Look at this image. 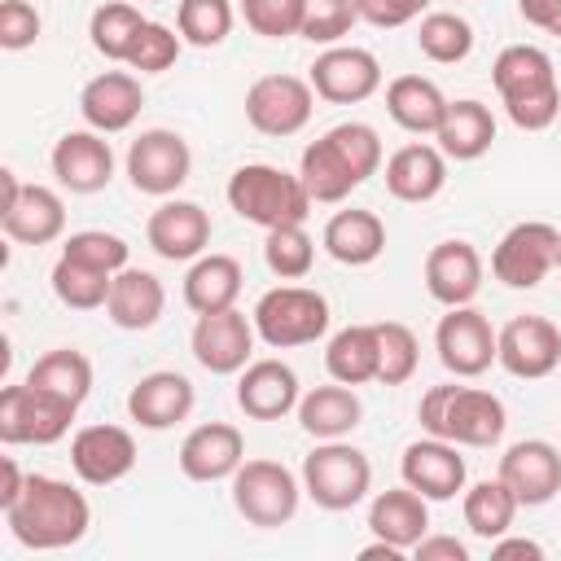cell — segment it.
I'll return each instance as SVG.
<instances>
[{
  "instance_id": "26",
  "label": "cell",
  "mask_w": 561,
  "mask_h": 561,
  "mask_svg": "<svg viewBox=\"0 0 561 561\" xmlns=\"http://www.w3.org/2000/svg\"><path fill=\"white\" fill-rule=\"evenodd\" d=\"M298 373L285 359H254L241 368L237 381V408L250 421H280L289 412H298Z\"/></svg>"
},
{
  "instance_id": "19",
  "label": "cell",
  "mask_w": 561,
  "mask_h": 561,
  "mask_svg": "<svg viewBox=\"0 0 561 561\" xmlns=\"http://www.w3.org/2000/svg\"><path fill=\"white\" fill-rule=\"evenodd\" d=\"M495 478L517 495L522 508H539L561 491V451L548 438H522L500 456Z\"/></svg>"
},
{
  "instance_id": "33",
  "label": "cell",
  "mask_w": 561,
  "mask_h": 561,
  "mask_svg": "<svg viewBox=\"0 0 561 561\" xmlns=\"http://www.w3.org/2000/svg\"><path fill=\"white\" fill-rule=\"evenodd\" d=\"M434 140H438V149H443L447 158L473 162V158H482V153L491 149V140H495V114H491L482 101H473V96L447 101V114H443Z\"/></svg>"
},
{
  "instance_id": "28",
  "label": "cell",
  "mask_w": 561,
  "mask_h": 561,
  "mask_svg": "<svg viewBox=\"0 0 561 561\" xmlns=\"http://www.w3.org/2000/svg\"><path fill=\"white\" fill-rule=\"evenodd\" d=\"M443 184H447V153L438 145L412 140L386 158V188L394 202H412V206L434 202Z\"/></svg>"
},
{
  "instance_id": "13",
  "label": "cell",
  "mask_w": 561,
  "mask_h": 561,
  "mask_svg": "<svg viewBox=\"0 0 561 561\" xmlns=\"http://www.w3.org/2000/svg\"><path fill=\"white\" fill-rule=\"evenodd\" d=\"M557 250H561V232L543 219H526L500 237L491 254V272L508 289H535L557 267Z\"/></svg>"
},
{
  "instance_id": "4",
  "label": "cell",
  "mask_w": 561,
  "mask_h": 561,
  "mask_svg": "<svg viewBox=\"0 0 561 561\" xmlns=\"http://www.w3.org/2000/svg\"><path fill=\"white\" fill-rule=\"evenodd\" d=\"M416 416H421L425 434L447 438L456 447H495L504 438V425H508L500 394L478 390V386H456V381L430 386L421 394Z\"/></svg>"
},
{
  "instance_id": "57",
  "label": "cell",
  "mask_w": 561,
  "mask_h": 561,
  "mask_svg": "<svg viewBox=\"0 0 561 561\" xmlns=\"http://www.w3.org/2000/svg\"><path fill=\"white\" fill-rule=\"evenodd\" d=\"M557 272H561V250H557Z\"/></svg>"
},
{
  "instance_id": "18",
  "label": "cell",
  "mask_w": 561,
  "mask_h": 561,
  "mask_svg": "<svg viewBox=\"0 0 561 561\" xmlns=\"http://www.w3.org/2000/svg\"><path fill=\"white\" fill-rule=\"evenodd\" d=\"M70 469L88 486H114L136 469V438L123 425H83L70 438Z\"/></svg>"
},
{
  "instance_id": "55",
  "label": "cell",
  "mask_w": 561,
  "mask_h": 561,
  "mask_svg": "<svg viewBox=\"0 0 561 561\" xmlns=\"http://www.w3.org/2000/svg\"><path fill=\"white\" fill-rule=\"evenodd\" d=\"M377 557H386V561H399V557H403V548H394V543H386V539H377V543L359 548V561H377Z\"/></svg>"
},
{
  "instance_id": "49",
  "label": "cell",
  "mask_w": 561,
  "mask_h": 561,
  "mask_svg": "<svg viewBox=\"0 0 561 561\" xmlns=\"http://www.w3.org/2000/svg\"><path fill=\"white\" fill-rule=\"evenodd\" d=\"M39 31H44V18L31 0H0V48L22 53L39 39Z\"/></svg>"
},
{
  "instance_id": "8",
  "label": "cell",
  "mask_w": 561,
  "mask_h": 561,
  "mask_svg": "<svg viewBox=\"0 0 561 561\" xmlns=\"http://www.w3.org/2000/svg\"><path fill=\"white\" fill-rule=\"evenodd\" d=\"M75 412H79V403L61 399L44 386H31V381L4 386L0 390V443H9V447H18V443L48 447V443L70 434Z\"/></svg>"
},
{
  "instance_id": "22",
  "label": "cell",
  "mask_w": 561,
  "mask_h": 561,
  "mask_svg": "<svg viewBox=\"0 0 561 561\" xmlns=\"http://www.w3.org/2000/svg\"><path fill=\"white\" fill-rule=\"evenodd\" d=\"M245 460V438L228 421H206L184 434L180 443V473L188 482H224L241 469Z\"/></svg>"
},
{
  "instance_id": "35",
  "label": "cell",
  "mask_w": 561,
  "mask_h": 561,
  "mask_svg": "<svg viewBox=\"0 0 561 561\" xmlns=\"http://www.w3.org/2000/svg\"><path fill=\"white\" fill-rule=\"evenodd\" d=\"M241 263L232 254H202L193 259L188 276H184V302L188 311L206 316V311H224V307H237L241 298Z\"/></svg>"
},
{
  "instance_id": "44",
  "label": "cell",
  "mask_w": 561,
  "mask_h": 561,
  "mask_svg": "<svg viewBox=\"0 0 561 561\" xmlns=\"http://www.w3.org/2000/svg\"><path fill=\"white\" fill-rule=\"evenodd\" d=\"M263 263L272 276L280 280H302L316 263V241L307 237L302 224H285V228H267V241H263Z\"/></svg>"
},
{
  "instance_id": "31",
  "label": "cell",
  "mask_w": 561,
  "mask_h": 561,
  "mask_svg": "<svg viewBox=\"0 0 561 561\" xmlns=\"http://www.w3.org/2000/svg\"><path fill=\"white\" fill-rule=\"evenodd\" d=\"M320 245L329 250V259H337L342 267H368L381 259L386 250V224L373 215V210H337L329 224H324V237Z\"/></svg>"
},
{
  "instance_id": "10",
  "label": "cell",
  "mask_w": 561,
  "mask_h": 561,
  "mask_svg": "<svg viewBox=\"0 0 561 561\" xmlns=\"http://www.w3.org/2000/svg\"><path fill=\"white\" fill-rule=\"evenodd\" d=\"M316 114V88L298 75H263L245 88V118L263 136H298Z\"/></svg>"
},
{
  "instance_id": "41",
  "label": "cell",
  "mask_w": 561,
  "mask_h": 561,
  "mask_svg": "<svg viewBox=\"0 0 561 561\" xmlns=\"http://www.w3.org/2000/svg\"><path fill=\"white\" fill-rule=\"evenodd\" d=\"M48 285H53V294H57L61 307H70V311H96V307H105L114 276L110 272H96V267H83V263H75V259L61 254L53 263V272H48Z\"/></svg>"
},
{
  "instance_id": "16",
  "label": "cell",
  "mask_w": 561,
  "mask_h": 561,
  "mask_svg": "<svg viewBox=\"0 0 561 561\" xmlns=\"http://www.w3.org/2000/svg\"><path fill=\"white\" fill-rule=\"evenodd\" d=\"M495 364L508 377H522V381L552 377L557 364H561V329L548 316H513L500 329Z\"/></svg>"
},
{
  "instance_id": "29",
  "label": "cell",
  "mask_w": 561,
  "mask_h": 561,
  "mask_svg": "<svg viewBox=\"0 0 561 561\" xmlns=\"http://www.w3.org/2000/svg\"><path fill=\"white\" fill-rule=\"evenodd\" d=\"M368 530L377 539L412 552L430 535V500L416 495L408 482L403 486H390V491L373 495V504H368Z\"/></svg>"
},
{
  "instance_id": "53",
  "label": "cell",
  "mask_w": 561,
  "mask_h": 561,
  "mask_svg": "<svg viewBox=\"0 0 561 561\" xmlns=\"http://www.w3.org/2000/svg\"><path fill=\"white\" fill-rule=\"evenodd\" d=\"M517 13H522L530 26H539V31L552 35V26L561 22V0H517Z\"/></svg>"
},
{
  "instance_id": "32",
  "label": "cell",
  "mask_w": 561,
  "mask_h": 561,
  "mask_svg": "<svg viewBox=\"0 0 561 561\" xmlns=\"http://www.w3.org/2000/svg\"><path fill=\"white\" fill-rule=\"evenodd\" d=\"M386 114L412 136H434L447 114V96L425 75H399L386 88Z\"/></svg>"
},
{
  "instance_id": "45",
  "label": "cell",
  "mask_w": 561,
  "mask_h": 561,
  "mask_svg": "<svg viewBox=\"0 0 561 561\" xmlns=\"http://www.w3.org/2000/svg\"><path fill=\"white\" fill-rule=\"evenodd\" d=\"M355 22H359L355 0H302L298 35H302L307 44L333 48V44H342V35H351Z\"/></svg>"
},
{
  "instance_id": "17",
  "label": "cell",
  "mask_w": 561,
  "mask_h": 561,
  "mask_svg": "<svg viewBox=\"0 0 561 561\" xmlns=\"http://www.w3.org/2000/svg\"><path fill=\"white\" fill-rule=\"evenodd\" d=\"M311 88L316 96L333 101V105H359L381 88V61L368 48L355 44H333L311 61Z\"/></svg>"
},
{
  "instance_id": "36",
  "label": "cell",
  "mask_w": 561,
  "mask_h": 561,
  "mask_svg": "<svg viewBox=\"0 0 561 561\" xmlns=\"http://www.w3.org/2000/svg\"><path fill=\"white\" fill-rule=\"evenodd\" d=\"M324 368L342 386L377 381V324H346L324 346Z\"/></svg>"
},
{
  "instance_id": "42",
  "label": "cell",
  "mask_w": 561,
  "mask_h": 561,
  "mask_svg": "<svg viewBox=\"0 0 561 561\" xmlns=\"http://www.w3.org/2000/svg\"><path fill=\"white\" fill-rule=\"evenodd\" d=\"M232 0H180L175 9V31L193 48H219L232 35Z\"/></svg>"
},
{
  "instance_id": "11",
  "label": "cell",
  "mask_w": 561,
  "mask_h": 561,
  "mask_svg": "<svg viewBox=\"0 0 561 561\" xmlns=\"http://www.w3.org/2000/svg\"><path fill=\"white\" fill-rule=\"evenodd\" d=\"M193 171L188 140L171 127H149L127 145V180L145 197H171Z\"/></svg>"
},
{
  "instance_id": "38",
  "label": "cell",
  "mask_w": 561,
  "mask_h": 561,
  "mask_svg": "<svg viewBox=\"0 0 561 561\" xmlns=\"http://www.w3.org/2000/svg\"><path fill=\"white\" fill-rule=\"evenodd\" d=\"M26 381L44 386V390H53V394H61L70 403H83L92 394V359L83 351H75V346H57V351H48V355H39L31 364Z\"/></svg>"
},
{
  "instance_id": "40",
  "label": "cell",
  "mask_w": 561,
  "mask_h": 561,
  "mask_svg": "<svg viewBox=\"0 0 561 561\" xmlns=\"http://www.w3.org/2000/svg\"><path fill=\"white\" fill-rule=\"evenodd\" d=\"M416 48L434 61V66H456L473 53V26L460 18V13H447V9H434L421 18L416 26Z\"/></svg>"
},
{
  "instance_id": "54",
  "label": "cell",
  "mask_w": 561,
  "mask_h": 561,
  "mask_svg": "<svg viewBox=\"0 0 561 561\" xmlns=\"http://www.w3.org/2000/svg\"><path fill=\"white\" fill-rule=\"evenodd\" d=\"M22 486H26V473L18 469L13 456H4V460H0V508H9V504L22 495Z\"/></svg>"
},
{
  "instance_id": "3",
  "label": "cell",
  "mask_w": 561,
  "mask_h": 561,
  "mask_svg": "<svg viewBox=\"0 0 561 561\" xmlns=\"http://www.w3.org/2000/svg\"><path fill=\"white\" fill-rule=\"evenodd\" d=\"M491 83L500 92L504 114L522 131H543L561 114V83L552 57L539 44H508L491 61Z\"/></svg>"
},
{
  "instance_id": "12",
  "label": "cell",
  "mask_w": 561,
  "mask_h": 561,
  "mask_svg": "<svg viewBox=\"0 0 561 561\" xmlns=\"http://www.w3.org/2000/svg\"><path fill=\"white\" fill-rule=\"evenodd\" d=\"M4 202H0V228L4 237L22 245H48L66 232V202L48 184H22L13 171H0Z\"/></svg>"
},
{
  "instance_id": "23",
  "label": "cell",
  "mask_w": 561,
  "mask_h": 561,
  "mask_svg": "<svg viewBox=\"0 0 561 561\" xmlns=\"http://www.w3.org/2000/svg\"><path fill=\"white\" fill-rule=\"evenodd\" d=\"M140 105H145V92H140V79L127 75V70H101L96 79L83 83L79 92V114L92 131L101 136H114V131H127L136 118H140Z\"/></svg>"
},
{
  "instance_id": "2",
  "label": "cell",
  "mask_w": 561,
  "mask_h": 561,
  "mask_svg": "<svg viewBox=\"0 0 561 561\" xmlns=\"http://www.w3.org/2000/svg\"><path fill=\"white\" fill-rule=\"evenodd\" d=\"M377 171H381V136L368 123H337L320 140H311L298 158V175L311 202L320 206L346 202Z\"/></svg>"
},
{
  "instance_id": "20",
  "label": "cell",
  "mask_w": 561,
  "mask_h": 561,
  "mask_svg": "<svg viewBox=\"0 0 561 561\" xmlns=\"http://www.w3.org/2000/svg\"><path fill=\"white\" fill-rule=\"evenodd\" d=\"M399 473L403 482L425 495L430 504H443V500H456L465 491V456L456 443L447 438H416L403 447V460H399Z\"/></svg>"
},
{
  "instance_id": "7",
  "label": "cell",
  "mask_w": 561,
  "mask_h": 561,
  "mask_svg": "<svg viewBox=\"0 0 561 561\" xmlns=\"http://www.w3.org/2000/svg\"><path fill=\"white\" fill-rule=\"evenodd\" d=\"M302 491L324 513H346L373 491V465L359 447L342 438H324L302 460Z\"/></svg>"
},
{
  "instance_id": "51",
  "label": "cell",
  "mask_w": 561,
  "mask_h": 561,
  "mask_svg": "<svg viewBox=\"0 0 561 561\" xmlns=\"http://www.w3.org/2000/svg\"><path fill=\"white\" fill-rule=\"evenodd\" d=\"M416 561H469V548L456 539V535H425L416 548H412Z\"/></svg>"
},
{
  "instance_id": "30",
  "label": "cell",
  "mask_w": 561,
  "mask_h": 561,
  "mask_svg": "<svg viewBox=\"0 0 561 561\" xmlns=\"http://www.w3.org/2000/svg\"><path fill=\"white\" fill-rule=\"evenodd\" d=\"M162 311H167V289H162V280H158L153 272H145V267H123V272L114 276L110 298H105V316H110L118 329L145 333V329H153V324L162 320Z\"/></svg>"
},
{
  "instance_id": "50",
  "label": "cell",
  "mask_w": 561,
  "mask_h": 561,
  "mask_svg": "<svg viewBox=\"0 0 561 561\" xmlns=\"http://www.w3.org/2000/svg\"><path fill=\"white\" fill-rule=\"evenodd\" d=\"M355 9H359V22L377 31H394V26L416 22L430 9V0H355Z\"/></svg>"
},
{
  "instance_id": "15",
  "label": "cell",
  "mask_w": 561,
  "mask_h": 561,
  "mask_svg": "<svg viewBox=\"0 0 561 561\" xmlns=\"http://www.w3.org/2000/svg\"><path fill=\"white\" fill-rule=\"evenodd\" d=\"M254 337H259V333H254V320H250L245 311H237V307H224V311L197 316L188 346H193V359H197L206 373L232 377V373H241V368L250 364Z\"/></svg>"
},
{
  "instance_id": "6",
  "label": "cell",
  "mask_w": 561,
  "mask_h": 561,
  "mask_svg": "<svg viewBox=\"0 0 561 561\" xmlns=\"http://www.w3.org/2000/svg\"><path fill=\"white\" fill-rule=\"evenodd\" d=\"M250 320L272 351L311 346L329 333V298L307 285H276L254 302Z\"/></svg>"
},
{
  "instance_id": "39",
  "label": "cell",
  "mask_w": 561,
  "mask_h": 561,
  "mask_svg": "<svg viewBox=\"0 0 561 561\" xmlns=\"http://www.w3.org/2000/svg\"><path fill=\"white\" fill-rule=\"evenodd\" d=\"M145 22H149V18H140L136 4H127V0H105V4H96L92 18H88V39H92V48H96L105 61H127V53H131V44H136V35H140Z\"/></svg>"
},
{
  "instance_id": "43",
  "label": "cell",
  "mask_w": 561,
  "mask_h": 561,
  "mask_svg": "<svg viewBox=\"0 0 561 561\" xmlns=\"http://www.w3.org/2000/svg\"><path fill=\"white\" fill-rule=\"evenodd\" d=\"M421 364V342L403 320H381L377 324V381L381 386H403Z\"/></svg>"
},
{
  "instance_id": "27",
  "label": "cell",
  "mask_w": 561,
  "mask_h": 561,
  "mask_svg": "<svg viewBox=\"0 0 561 561\" xmlns=\"http://www.w3.org/2000/svg\"><path fill=\"white\" fill-rule=\"evenodd\" d=\"M425 289L443 307H465L482 289V254L469 241H438L425 254Z\"/></svg>"
},
{
  "instance_id": "56",
  "label": "cell",
  "mask_w": 561,
  "mask_h": 561,
  "mask_svg": "<svg viewBox=\"0 0 561 561\" xmlns=\"http://www.w3.org/2000/svg\"><path fill=\"white\" fill-rule=\"evenodd\" d=\"M552 35H557V39H561V22H557V26H552Z\"/></svg>"
},
{
  "instance_id": "52",
  "label": "cell",
  "mask_w": 561,
  "mask_h": 561,
  "mask_svg": "<svg viewBox=\"0 0 561 561\" xmlns=\"http://www.w3.org/2000/svg\"><path fill=\"white\" fill-rule=\"evenodd\" d=\"M491 557H495V561H508V557L543 561V543H535V539H517V535H500V539H491Z\"/></svg>"
},
{
  "instance_id": "9",
  "label": "cell",
  "mask_w": 561,
  "mask_h": 561,
  "mask_svg": "<svg viewBox=\"0 0 561 561\" xmlns=\"http://www.w3.org/2000/svg\"><path fill=\"white\" fill-rule=\"evenodd\" d=\"M302 500V478H294V469H285L280 460H241V469L232 473V504L250 526L276 530L285 522H294Z\"/></svg>"
},
{
  "instance_id": "47",
  "label": "cell",
  "mask_w": 561,
  "mask_h": 561,
  "mask_svg": "<svg viewBox=\"0 0 561 561\" xmlns=\"http://www.w3.org/2000/svg\"><path fill=\"white\" fill-rule=\"evenodd\" d=\"M180 48H184V39H180L171 26H162V22H145L140 35H136V44H131V53H127V66L140 70V75H162V70L175 66Z\"/></svg>"
},
{
  "instance_id": "34",
  "label": "cell",
  "mask_w": 561,
  "mask_h": 561,
  "mask_svg": "<svg viewBox=\"0 0 561 561\" xmlns=\"http://www.w3.org/2000/svg\"><path fill=\"white\" fill-rule=\"evenodd\" d=\"M359 416H364V403H359V394H355L351 386H342V381L316 386V390H307V394L298 399V425H302L316 443H324V438H346V434L359 425Z\"/></svg>"
},
{
  "instance_id": "21",
  "label": "cell",
  "mask_w": 561,
  "mask_h": 561,
  "mask_svg": "<svg viewBox=\"0 0 561 561\" xmlns=\"http://www.w3.org/2000/svg\"><path fill=\"white\" fill-rule=\"evenodd\" d=\"M145 241H149V250H153L158 259H167V263H193V259H202L206 245H210V215H206L197 202L171 197V202H162V206L149 215Z\"/></svg>"
},
{
  "instance_id": "25",
  "label": "cell",
  "mask_w": 561,
  "mask_h": 561,
  "mask_svg": "<svg viewBox=\"0 0 561 561\" xmlns=\"http://www.w3.org/2000/svg\"><path fill=\"white\" fill-rule=\"evenodd\" d=\"M197 403V390L184 373L175 368H158V373H145L131 390H127V416L140 425V430H171L180 425Z\"/></svg>"
},
{
  "instance_id": "24",
  "label": "cell",
  "mask_w": 561,
  "mask_h": 561,
  "mask_svg": "<svg viewBox=\"0 0 561 561\" xmlns=\"http://www.w3.org/2000/svg\"><path fill=\"white\" fill-rule=\"evenodd\" d=\"M53 175L61 188L70 193H101L114 180V149L101 131L83 127V131H66L53 145Z\"/></svg>"
},
{
  "instance_id": "1",
  "label": "cell",
  "mask_w": 561,
  "mask_h": 561,
  "mask_svg": "<svg viewBox=\"0 0 561 561\" xmlns=\"http://www.w3.org/2000/svg\"><path fill=\"white\" fill-rule=\"evenodd\" d=\"M4 526L9 535L31 548V552H57L70 548L88 535L92 526V504L83 491H75L61 478L48 473H26L22 495L4 508Z\"/></svg>"
},
{
  "instance_id": "48",
  "label": "cell",
  "mask_w": 561,
  "mask_h": 561,
  "mask_svg": "<svg viewBox=\"0 0 561 561\" xmlns=\"http://www.w3.org/2000/svg\"><path fill=\"white\" fill-rule=\"evenodd\" d=\"M241 18L263 39H289L298 35L302 0H241Z\"/></svg>"
},
{
  "instance_id": "5",
  "label": "cell",
  "mask_w": 561,
  "mask_h": 561,
  "mask_svg": "<svg viewBox=\"0 0 561 561\" xmlns=\"http://www.w3.org/2000/svg\"><path fill=\"white\" fill-rule=\"evenodd\" d=\"M228 206L245 219V224H259L263 232L267 228H285V224H307L311 215V193L302 184V175H289L285 167H272V162H245L228 175Z\"/></svg>"
},
{
  "instance_id": "46",
  "label": "cell",
  "mask_w": 561,
  "mask_h": 561,
  "mask_svg": "<svg viewBox=\"0 0 561 561\" xmlns=\"http://www.w3.org/2000/svg\"><path fill=\"white\" fill-rule=\"evenodd\" d=\"M61 254H66V259H75V263H83V267H96V272L118 276V272L127 267L131 245H127L118 232H105V228H83V232H70V237L61 241Z\"/></svg>"
},
{
  "instance_id": "37",
  "label": "cell",
  "mask_w": 561,
  "mask_h": 561,
  "mask_svg": "<svg viewBox=\"0 0 561 561\" xmlns=\"http://www.w3.org/2000/svg\"><path fill=\"white\" fill-rule=\"evenodd\" d=\"M517 495L500 482V478H486V482H473L469 491H465V500H460V513H465V526L478 535V539H500V535H508V526H513V517H517Z\"/></svg>"
},
{
  "instance_id": "14",
  "label": "cell",
  "mask_w": 561,
  "mask_h": 561,
  "mask_svg": "<svg viewBox=\"0 0 561 561\" xmlns=\"http://www.w3.org/2000/svg\"><path fill=\"white\" fill-rule=\"evenodd\" d=\"M434 351H438V364L451 377H482L495 364L500 333L491 329V320L473 302L447 307V316L434 329Z\"/></svg>"
}]
</instances>
